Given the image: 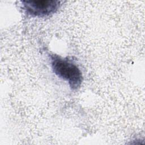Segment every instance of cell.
I'll return each mask as SVG.
<instances>
[{
	"label": "cell",
	"mask_w": 145,
	"mask_h": 145,
	"mask_svg": "<svg viewBox=\"0 0 145 145\" xmlns=\"http://www.w3.org/2000/svg\"><path fill=\"white\" fill-rule=\"evenodd\" d=\"M50 58L54 73L66 81L71 89H78L83 81L82 74L78 66L70 59L62 58L57 54H52Z\"/></svg>",
	"instance_id": "obj_1"
},
{
	"label": "cell",
	"mask_w": 145,
	"mask_h": 145,
	"mask_svg": "<svg viewBox=\"0 0 145 145\" xmlns=\"http://www.w3.org/2000/svg\"><path fill=\"white\" fill-rule=\"evenodd\" d=\"M23 9L25 14L33 17H45L56 12L61 6V1H23Z\"/></svg>",
	"instance_id": "obj_2"
}]
</instances>
